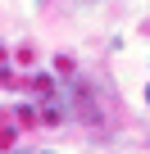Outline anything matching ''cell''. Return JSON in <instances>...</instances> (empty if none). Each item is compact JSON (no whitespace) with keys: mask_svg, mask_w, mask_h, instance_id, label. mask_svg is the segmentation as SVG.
Here are the masks:
<instances>
[{"mask_svg":"<svg viewBox=\"0 0 150 154\" xmlns=\"http://www.w3.org/2000/svg\"><path fill=\"white\" fill-rule=\"evenodd\" d=\"M145 100H150V86H145Z\"/></svg>","mask_w":150,"mask_h":154,"instance_id":"6da1fadb","label":"cell"}]
</instances>
